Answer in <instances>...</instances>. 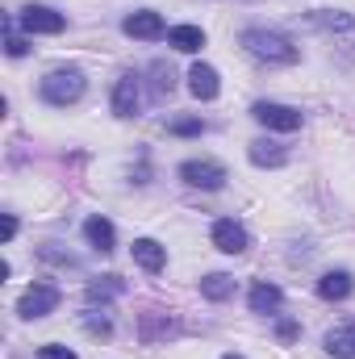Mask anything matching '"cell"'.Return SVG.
Here are the masks:
<instances>
[{"instance_id":"obj_10","label":"cell","mask_w":355,"mask_h":359,"mask_svg":"<svg viewBox=\"0 0 355 359\" xmlns=\"http://www.w3.org/2000/svg\"><path fill=\"white\" fill-rule=\"evenodd\" d=\"M188 92H192L196 100H213V96L222 92V80H217V72H213L209 63H196V67L188 72Z\"/></svg>"},{"instance_id":"obj_3","label":"cell","mask_w":355,"mask_h":359,"mask_svg":"<svg viewBox=\"0 0 355 359\" xmlns=\"http://www.w3.org/2000/svg\"><path fill=\"white\" fill-rule=\"evenodd\" d=\"M180 180H184L188 188L217 192V188L226 184V168H222V163H213V159H188V163H180Z\"/></svg>"},{"instance_id":"obj_5","label":"cell","mask_w":355,"mask_h":359,"mask_svg":"<svg viewBox=\"0 0 355 359\" xmlns=\"http://www.w3.org/2000/svg\"><path fill=\"white\" fill-rule=\"evenodd\" d=\"M21 29L25 34H63L67 29V17L55 13V8H46V4H29L21 13Z\"/></svg>"},{"instance_id":"obj_18","label":"cell","mask_w":355,"mask_h":359,"mask_svg":"<svg viewBox=\"0 0 355 359\" xmlns=\"http://www.w3.org/2000/svg\"><path fill=\"white\" fill-rule=\"evenodd\" d=\"M201 292H205L209 301H226V297H234V276L213 271V276H205V280H201Z\"/></svg>"},{"instance_id":"obj_6","label":"cell","mask_w":355,"mask_h":359,"mask_svg":"<svg viewBox=\"0 0 355 359\" xmlns=\"http://www.w3.org/2000/svg\"><path fill=\"white\" fill-rule=\"evenodd\" d=\"M55 305H59V288H55V284H34V288H25V297L17 301V313H21V318H46Z\"/></svg>"},{"instance_id":"obj_26","label":"cell","mask_w":355,"mask_h":359,"mask_svg":"<svg viewBox=\"0 0 355 359\" xmlns=\"http://www.w3.org/2000/svg\"><path fill=\"white\" fill-rule=\"evenodd\" d=\"M276 334H280L284 343H293V339L301 334V326H297V322H280V326H276Z\"/></svg>"},{"instance_id":"obj_24","label":"cell","mask_w":355,"mask_h":359,"mask_svg":"<svg viewBox=\"0 0 355 359\" xmlns=\"http://www.w3.org/2000/svg\"><path fill=\"white\" fill-rule=\"evenodd\" d=\"M38 359H76V351H67L59 343H46V347H38Z\"/></svg>"},{"instance_id":"obj_19","label":"cell","mask_w":355,"mask_h":359,"mask_svg":"<svg viewBox=\"0 0 355 359\" xmlns=\"http://www.w3.org/2000/svg\"><path fill=\"white\" fill-rule=\"evenodd\" d=\"M126 284H121V276H100L96 284H88V297L92 301H100V297H117Z\"/></svg>"},{"instance_id":"obj_13","label":"cell","mask_w":355,"mask_h":359,"mask_svg":"<svg viewBox=\"0 0 355 359\" xmlns=\"http://www.w3.org/2000/svg\"><path fill=\"white\" fill-rule=\"evenodd\" d=\"M351 288H355V280H351V271H326L322 280H318V297L322 301H347L351 297Z\"/></svg>"},{"instance_id":"obj_1","label":"cell","mask_w":355,"mask_h":359,"mask_svg":"<svg viewBox=\"0 0 355 359\" xmlns=\"http://www.w3.org/2000/svg\"><path fill=\"white\" fill-rule=\"evenodd\" d=\"M239 42H243V50L255 55L260 63H280V67H288V63L301 59V50H297L284 34H276V29H243Z\"/></svg>"},{"instance_id":"obj_12","label":"cell","mask_w":355,"mask_h":359,"mask_svg":"<svg viewBox=\"0 0 355 359\" xmlns=\"http://www.w3.org/2000/svg\"><path fill=\"white\" fill-rule=\"evenodd\" d=\"M84 238H88L100 255H109V251L117 247V230H113V222H109V217H100V213L84 222Z\"/></svg>"},{"instance_id":"obj_8","label":"cell","mask_w":355,"mask_h":359,"mask_svg":"<svg viewBox=\"0 0 355 359\" xmlns=\"http://www.w3.org/2000/svg\"><path fill=\"white\" fill-rule=\"evenodd\" d=\"M121 29H126L130 38L155 42V38H163V17H159L155 8H138V13H130V17L121 21Z\"/></svg>"},{"instance_id":"obj_2","label":"cell","mask_w":355,"mask_h":359,"mask_svg":"<svg viewBox=\"0 0 355 359\" xmlns=\"http://www.w3.org/2000/svg\"><path fill=\"white\" fill-rule=\"evenodd\" d=\"M84 88H88V80H84L80 67H55L42 80V100H51V104H76L84 96Z\"/></svg>"},{"instance_id":"obj_27","label":"cell","mask_w":355,"mask_h":359,"mask_svg":"<svg viewBox=\"0 0 355 359\" xmlns=\"http://www.w3.org/2000/svg\"><path fill=\"white\" fill-rule=\"evenodd\" d=\"M13 234H17V217L4 213V243H13Z\"/></svg>"},{"instance_id":"obj_22","label":"cell","mask_w":355,"mask_h":359,"mask_svg":"<svg viewBox=\"0 0 355 359\" xmlns=\"http://www.w3.org/2000/svg\"><path fill=\"white\" fill-rule=\"evenodd\" d=\"M314 21L322 25V29H351V13H314Z\"/></svg>"},{"instance_id":"obj_9","label":"cell","mask_w":355,"mask_h":359,"mask_svg":"<svg viewBox=\"0 0 355 359\" xmlns=\"http://www.w3.org/2000/svg\"><path fill=\"white\" fill-rule=\"evenodd\" d=\"M138 96H142V92H138V76H134V72L121 76V80L113 84V113H117V117H134V113H138Z\"/></svg>"},{"instance_id":"obj_28","label":"cell","mask_w":355,"mask_h":359,"mask_svg":"<svg viewBox=\"0 0 355 359\" xmlns=\"http://www.w3.org/2000/svg\"><path fill=\"white\" fill-rule=\"evenodd\" d=\"M222 359H243V355H222Z\"/></svg>"},{"instance_id":"obj_25","label":"cell","mask_w":355,"mask_h":359,"mask_svg":"<svg viewBox=\"0 0 355 359\" xmlns=\"http://www.w3.org/2000/svg\"><path fill=\"white\" fill-rule=\"evenodd\" d=\"M84 326H88V334H100V339H109V330H113V326H109V318H96V313L84 318Z\"/></svg>"},{"instance_id":"obj_7","label":"cell","mask_w":355,"mask_h":359,"mask_svg":"<svg viewBox=\"0 0 355 359\" xmlns=\"http://www.w3.org/2000/svg\"><path fill=\"white\" fill-rule=\"evenodd\" d=\"M213 247L226 251V255H243V251L251 247V234H247L234 217H222V222H213Z\"/></svg>"},{"instance_id":"obj_17","label":"cell","mask_w":355,"mask_h":359,"mask_svg":"<svg viewBox=\"0 0 355 359\" xmlns=\"http://www.w3.org/2000/svg\"><path fill=\"white\" fill-rule=\"evenodd\" d=\"M280 301H284V292L276 284H267V280H260L251 288V313H272V309H280Z\"/></svg>"},{"instance_id":"obj_16","label":"cell","mask_w":355,"mask_h":359,"mask_svg":"<svg viewBox=\"0 0 355 359\" xmlns=\"http://www.w3.org/2000/svg\"><path fill=\"white\" fill-rule=\"evenodd\" d=\"M168 46H176L180 55H196V50L205 46V29H196V25H176V29H168Z\"/></svg>"},{"instance_id":"obj_11","label":"cell","mask_w":355,"mask_h":359,"mask_svg":"<svg viewBox=\"0 0 355 359\" xmlns=\"http://www.w3.org/2000/svg\"><path fill=\"white\" fill-rule=\"evenodd\" d=\"M326 351L335 359H355V318L339 322L335 330H326Z\"/></svg>"},{"instance_id":"obj_20","label":"cell","mask_w":355,"mask_h":359,"mask_svg":"<svg viewBox=\"0 0 355 359\" xmlns=\"http://www.w3.org/2000/svg\"><path fill=\"white\" fill-rule=\"evenodd\" d=\"M201 130H205L201 117H176V121H168V134H176V138H196Z\"/></svg>"},{"instance_id":"obj_14","label":"cell","mask_w":355,"mask_h":359,"mask_svg":"<svg viewBox=\"0 0 355 359\" xmlns=\"http://www.w3.org/2000/svg\"><path fill=\"white\" fill-rule=\"evenodd\" d=\"M251 163L255 168H284L288 163V151L280 147V142H267V138H260V142H251Z\"/></svg>"},{"instance_id":"obj_15","label":"cell","mask_w":355,"mask_h":359,"mask_svg":"<svg viewBox=\"0 0 355 359\" xmlns=\"http://www.w3.org/2000/svg\"><path fill=\"white\" fill-rule=\"evenodd\" d=\"M134 259H138V268H147V271H163L168 251L155 238H134Z\"/></svg>"},{"instance_id":"obj_21","label":"cell","mask_w":355,"mask_h":359,"mask_svg":"<svg viewBox=\"0 0 355 359\" xmlns=\"http://www.w3.org/2000/svg\"><path fill=\"white\" fill-rule=\"evenodd\" d=\"M151 76H155V96H168V92L176 88V72H172V67L155 63V67H151Z\"/></svg>"},{"instance_id":"obj_4","label":"cell","mask_w":355,"mask_h":359,"mask_svg":"<svg viewBox=\"0 0 355 359\" xmlns=\"http://www.w3.org/2000/svg\"><path fill=\"white\" fill-rule=\"evenodd\" d=\"M251 117H255L260 126H267V130H280V134L301 130V113L288 109V104H276V100H260V104L251 109Z\"/></svg>"},{"instance_id":"obj_23","label":"cell","mask_w":355,"mask_h":359,"mask_svg":"<svg viewBox=\"0 0 355 359\" xmlns=\"http://www.w3.org/2000/svg\"><path fill=\"white\" fill-rule=\"evenodd\" d=\"M4 50H8L13 59H21V55L29 50V46H25V38H17V34H13V21H8V17H4Z\"/></svg>"}]
</instances>
